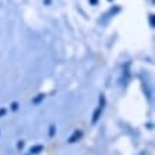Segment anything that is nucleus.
<instances>
[{"label": "nucleus", "mask_w": 155, "mask_h": 155, "mask_svg": "<svg viewBox=\"0 0 155 155\" xmlns=\"http://www.w3.org/2000/svg\"><path fill=\"white\" fill-rule=\"evenodd\" d=\"M81 137H83V131L77 130V131H74V134H73V135L68 138V142H70V144H74L75 141H78V140H80Z\"/></svg>", "instance_id": "1"}, {"label": "nucleus", "mask_w": 155, "mask_h": 155, "mask_svg": "<svg viewBox=\"0 0 155 155\" xmlns=\"http://www.w3.org/2000/svg\"><path fill=\"white\" fill-rule=\"evenodd\" d=\"M43 148H44V147H43V145H36V147H31V148H30V151H28V154H30V155L40 154V152H41V151H43Z\"/></svg>", "instance_id": "2"}, {"label": "nucleus", "mask_w": 155, "mask_h": 155, "mask_svg": "<svg viewBox=\"0 0 155 155\" xmlns=\"http://www.w3.org/2000/svg\"><path fill=\"white\" fill-rule=\"evenodd\" d=\"M101 113H103V107L100 105V107L94 111V115H93V122H94V124L98 121V118H100V115H101Z\"/></svg>", "instance_id": "3"}, {"label": "nucleus", "mask_w": 155, "mask_h": 155, "mask_svg": "<svg viewBox=\"0 0 155 155\" xmlns=\"http://www.w3.org/2000/svg\"><path fill=\"white\" fill-rule=\"evenodd\" d=\"M44 97H46V95H44V94H38L37 97H36V98L33 100V104H38V103H40V101H41V100H44Z\"/></svg>", "instance_id": "4"}, {"label": "nucleus", "mask_w": 155, "mask_h": 155, "mask_svg": "<svg viewBox=\"0 0 155 155\" xmlns=\"http://www.w3.org/2000/svg\"><path fill=\"white\" fill-rule=\"evenodd\" d=\"M54 132H56V128H54V125H51V127H50V132H48V135L54 137Z\"/></svg>", "instance_id": "5"}, {"label": "nucleus", "mask_w": 155, "mask_h": 155, "mask_svg": "<svg viewBox=\"0 0 155 155\" xmlns=\"http://www.w3.org/2000/svg\"><path fill=\"white\" fill-rule=\"evenodd\" d=\"M17 107H19V104H17V103H13V105H12V110H13V111H16V110H17Z\"/></svg>", "instance_id": "6"}, {"label": "nucleus", "mask_w": 155, "mask_h": 155, "mask_svg": "<svg viewBox=\"0 0 155 155\" xmlns=\"http://www.w3.org/2000/svg\"><path fill=\"white\" fill-rule=\"evenodd\" d=\"M23 145H24V142L23 141H19V144H17V148H23Z\"/></svg>", "instance_id": "7"}, {"label": "nucleus", "mask_w": 155, "mask_h": 155, "mask_svg": "<svg viewBox=\"0 0 155 155\" xmlns=\"http://www.w3.org/2000/svg\"><path fill=\"white\" fill-rule=\"evenodd\" d=\"M6 114V110L5 108H3V110H0V117H2V115H5Z\"/></svg>", "instance_id": "8"}]
</instances>
